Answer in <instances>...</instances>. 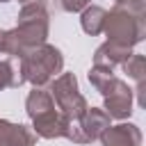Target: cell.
Wrapping results in <instances>:
<instances>
[{"label":"cell","instance_id":"obj_4","mask_svg":"<svg viewBox=\"0 0 146 146\" xmlns=\"http://www.w3.org/2000/svg\"><path fill=\"white\" fill-rule=\"evenodd\" d=\"M50 96H52L57 110L62 114H66L68 119H80L84 114V110L89 107L87 98L80 94L78 78L73 73H59L57 78H52L50 80Z\"/></svg>","mask_w":146,"mask_h":146},{"label":"cell","instance_id":"obj_5","mask_svg":"<svg viewBox=\"0 0 146 146\" xmlns=\"http://www.w3.org/2000/svg\"><path fill=\"white\" fill-rule=\"evenodd\" d=\"M110 125V116L103 107H87L80 119H71L66 139L73 144H91L100 137V132Z\"/></svg>","mask_w":146,"mask_h":146},{"label":"cell","instance_id":"obj_7","mask_svg":"<svg viewBox=\"0 0 146 146\" xmlns=\"http://www.w3.org/2000/svg\"><path fill=\"white\" fill-rule=\"evenodd\" d=\"M30 121H32V130L36 132V137H43V139L66 137L68 123H71V119H68L66 114H62V112L57 110V105L50 107V110H46V112H41L39 116H34V119H30Z\"/></svg>","mask_w":146,"mask_h":146},{"label":"cell","instance_id":"obj_12","mask_svg":"<svg viewBox=\"0 0 146 146\" xmlns=\"http://www.w3.org/2000/svg\"><path fill=\"white\" fill-rule=\"evenodd\" d=\"M123 71L128 73V78H132L137 84L139 82H144V78H146V57L144 55H139V52H132L123 64Z\"/></svg>","mask_w":146,"mask_h":146},{"label":"cell","instance_id":"obj_16","mask_svg":"<svg viewBox=\"0 0 146 146\" xmlns=\"http://www.w3.org/2000/svg\"><path fill=\"white\" fill-rule=\"evenodd\" d=\"M57 5L62 11H68V14H75V11H82L87 5H91V0H43V5Z\"/></svg>","mask_w":146,"mask_h":146},{"label":"cell","instance_id":"obj_9","mask_svg":"<svg viewBox=\"0 0 146 146\" xmlns=\"http://www.w3.org/2000/svg\"><path fill=\"white\" fill-rule=\"evenodd\" d=\"M36 132L23 123L0 119V146H34Z\"/></svg>","mask_w":146,"mask_h":146},{"label":"cell","instance_id":"obj_8","mask_svg":"<svg viewBox=\"0 0 146 146\" xmlns=\"http://www.w3.org/2000/svg\"><path fill=\"white\" fill-rule=\"evenodd\" d=\"M98 139L103 146H141V130L135 123H116L107 125Z\"/></svg>","mask_w":146,"mask_h":146},{"label":"cell","instance_id":"obj_15","mask_svg":"<svg viewBox=\"0 0 146 146\" xmlns=\"http://www.w3.org/2000/svg\"><path fill=\"white\" fill-rule=\"evenodd\" d=\"M110 78H114V68L98 66V64H94V66L89 68V82L96 87V91H100V89L107 84V80H110Z\"/></svg>","mask_w":146,"mask_h":146},{"label":"cell","instance_id":"obj_1","mask_svg":"<svg viewBox=\"0 0 146 146\" xmlns=\"http://www.w3.org/2000/svg\"><path fill=\"white\" fill-rule=\"evenodd\" d=\"M103 32L107 41L132 48L146 36V2L144 0H116L105 14Z\"/></svg>","mask_w":146,"mask_h":146},{"label":"cell","instance_id":"obj_2","mask_svg":"<svg viewBox=\"0 0 146 146\" xmlns=\"http://www.w3.org/2000/svg\"><path fill=\"white\" fill-rule=\"evenodd\" d=\"M64 68V57L62 50L50 46V43H41L34 48H27L21 55V78L23 82H30L34 87H46L50 84V80L55 75H59Z\"/></svg>","mask_w":146,"mask_h":146},{"label":"cell","instance_id":"obj_11","mask_svg":"<svg viewBox=\"0 0 146 146\" xmlns=\"http://www.w3.org/2000/svg\"><path fill=\"white\" fill-rule=\"evenodd\" d=\"M105 9L103 7H98V5H87L84 9H82V14H80V25H82V30L87 32V34H91V36H96V34H100L103 32V25H105Z\"/></svg>","mask_w":146,"mask_h":146},{"label":"cell","instance_id":"obj_13","mask_svg":"<svg viewBox=\"0 0 146 146\" xmlns=\"http://www.w3.org/2000/svg\"><path fill=\"white\" fill-rule=\"evenodd\" d=\"M18 84H23L21 73L14 68V64L9 59H0V91L9 89V87H18Z\"/></svg>","mask_w":146,"mask_h":146},{"label":"cell","instance_id":"obj_17","mask_svg":"<svg viewBox=\"0 0 146 146\" xmlns=\"http://www.w3.org/2000/svg\"><path fill=\"white\" fill-rule=\"evenodd\" d=\"M18 2H23V5H27V2H41L43 5V0H18Z\"/></svg>","mask_w":146,"mask_h":146},{"label":"cell","instance_id":"obj_18","mask_svg":"<svg viewBox=\"0 0 146 146\" xmlns=\"http://www.w3.org/2000/svg\"><path fill=\"white\" fill-rule=\"evenodd\" d=\"M0 2H9V0H0Z\"/></svg>","mask_w":146,"mask_h":146},{"label":"cell","instance_id":"obj_6","mask_svg":"<svg viewBox=\"0 0 146 146\" xmlns=\"http://www.w3.org/2000/svg\"><path fill=\"white\" fill-rule=\"evenodd\" d=\"M105 100L103 110L107 112L110 119H128L132 114V89L121 80V78H110L107 84L98 91Z\"/></svg>","mask_w":146,"mask_h":146},{"label":"cell","instance_id":"obj_3","mask_svg":"<svg viewBox=\"0 0 146 146\" xmlns=\"http://www.w3.org/2000/svg\"><path fill=\"white\" fill-rule=\"evenodd\" d=\"M48 32H50V16H48L46 5H41V2L23 5V9L18 11V23L14 27V34H16L23 52L27 48L46 43Z\"/></svg>","mask_w":146,"mask_h":146},{"label":"cell","instance_id":"obj_14","mask_svg":"<svg viewBox=\"0 0 146 146\" xmlns=\"http://www.w3.org/2000/svg\"><path fill=\"white\" fill-rule=\"evenodd\" d=\"M0 52L2 55H14V57L23 55V48H21L14 30H0Z\"/></svg>","mask_w":146,"mask_h":146},{"label":"cell","instance_id":"obj_10","mask_svg":"<svg viewBox=\"0 0 146 146\" xmlns=\"http://www.w3.org/2000/svg\"><path fill=\"white\" fill-rule=\"evenodd\" d=\"M130 55H132V48H125V46L114 43V41H105L103 46L96 48V52H94V64L114 68V66L123 64Z\"/></svg>","mask_w":146,"mask_h":146}]
</instances>
